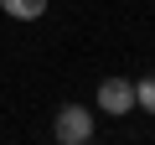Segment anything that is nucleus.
I'll use <instances>...</instances> for the list:
<instances>
[{
    "mask_svg": "<svg viewBox=\"0 0 155 145\" xmlns=\"http://www.w3.org/2000/svg\"><path fill=\"white\" fill-rule=\"evenodd\" d=\"M47 5H52V0H0V11H5L11 21H41Z\"/></svg>",
    "mask_w": 155,
    "mask_h": 145,
    "instance_id": "3",
    "label": "nucleus"
},
{
    "mask_svg": "<svg viewBox=\"0 0 155 145\" xmlns=\"http://www.w3.org/2000/svg\"><path fill=\"white\" fill-rule=\"evenodd\" d=\"M134 109H145V114H155V72H150V78H140V83H134Z\"/></svg>",
    "mask_w": 155,
    "mask_h": 145,
    "instance_id": "4",
    "label": "nucleus"
},
{
    "mask_svg": "<svg viewBox=\"0 0 155 145\" xmlns=\"http://www.w3.org/2000/svg\"><path fill=\"white\" fill-rule=\"evenodd\" d=\"M98 109H104L109 119L134 114V83H129V78H104V83H98Z\"/></svg>",
    "mask_w": 155,
    "mask_h": 145,
    "instance_id": "2",
    "label": "nucleus"
},
{
    "mask_svg": "<svg viewBox=\"0 0 155 145\" xmlns=\"http://www.w3.org/2000/svg\"><path fill=\"white\" fill-rule=\"evenodd\" d=\"M52 135H57L62 145H83V140H93V109H83V104H62L57 119H52Z\"/></svg>",
    "mask_w": 155,
    "mask_h": 145,
    "instance_id": "1",
    "label": "nucleus"
}]
</instances>
